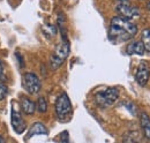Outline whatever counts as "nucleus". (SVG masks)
I'll list each match as a JSON object with an SVG mask.
<instances>
[{"label":"nucleus","instance_id":"f257e3e1","mask_svg":"<svg viewBox=\"0 0 150 143\" xmlns=\"http://www.w3.org/2000/svg\"><path fill=\"white\" fill-rule=\"evenodd\" d=\"M137 34V27L127 18L121 16H114L111 20L109 29V39L114 43H124L132 39Z\"/></svg>","mask_w":150,"mask_h":143},{"label":"nucleus","instance_id":"f03ea898","mask_svg":"<svg viewBox=\"0 0 150 143\" xmlns=\"http://www.w3.org/2000/svg\"><path fill=\"white\" fill-rule=\"evenodd\" d=\"M62 43H60L57 49L54 50L53 54L50 58V65L53 71L58 69L65 61V59L69 54V42L67 38H62Z\"/></svg>","mask_w":150,"mask_h":143},{"label":"nucleus","instance_id":"7ed1b4c3","mask_svg":"<svg viewBox=\"0 0 150 143\" xmlns=\"http://www.w3.org/2000/svg\"><path fill=\"white\" fill-rule=\"evenodd\" d=\"M118 98H119V90L117 88H108L105 90L98 91L95 95L96 104L103 108L113 105Z\"/></svg>","mask_w":150,"mask_h":143},{"label":"nucleus","instance_id":"20e7f679","mask_svg":"<svg viewBox=\"0 0 150 143\" xmlns=\"http://www.w3.org/2000/svg\"><path fill=\"white\" fill-rule=\"evenodd\" d=\"M56 114L59 120H64L72 113V103L66 92H62L56 101Z\"/></svg>","mask_w":150,"mask_h":143},{"label":"nucleus","instance_id":"39448f33","mask_svg":"<svg viewBox=\"0 0 150 143\" xmlns=\"http://www.w3.org/2000/svg\"><path fill=\"white\" fill-rule=\"evenodd\" d=\"M22 87L30 95H36L40 91L42 83L35 73H25L22 77Z\"/></svg>","mask_w":150,"mask_h":143},{"label":"nucleus","instance_id":"423d86ee","mask_svg":"<svg viewBox=\"0 0 150 143\" xmlns=\"http://www.w3.org/2000/svg\"><path fill=\"white\" fill-rule=\"evenodd\" d=\"M149 79H150V65L147 61L142 60L139 64V66H137V69H136V73H135V80H136V82L141 87H144L149 82Z\"/></svg>","mask_w":150,"mask_h":143},{"label":"nucleus","instance_id":"0eeeda50","mask_svg":"<svg viewBox=\"0 0 150 143\" xmlns=\"http://www.w3.org/2000/svg\"><path fill=\"white\" fill-rule=\"evenodd\" d=\"M117 12L120 14V16L124 18H127L131 21L132 18H139L140 16V11L137 7L132 6L131 4H118L115 7Z\"/></svg>","mask_w":150,"mask_h":143},{"label":"nucleus","instance_id":"6e6552de","mask_svg":"<svg viewBox=\"0 0 150 143\" xmlns=\"http://www.w3.org/2000/svg\"><path fill=\"white\" fill-rule=\"evenodd\" d=\"M11 121H12L13 129L18 134H22L27 129V124L23 120V118L21 117V113H20L19 111L14 110V107L12 108V112H11Z\"/></svg>","mask_w":150,"mask_h":143},{"label":"nucleus","instance_id":"1a4fd4ad","mask_svg":"<svg viewBox=\"0 0 150 143\" xmlns=\"http://www.w3.org/2000/svg\"><path fill=\"white\" fill-rule=\"evenodd\" d=\"M21 110L23 111V113L31 115L36 111V103L33 102L29 97L23 96V97H21Z\"/></svg>","mask_w":150,"mask_h":143},{"label":"nucleus","instance_id":"9d476101","mask_svg":"<svg viewBox=\"0 0 150 143\" xmlns=\"http://www.w3.org/2000/svg\"><path fill=\"white\" fill-rule=\"evenodd\" d=\"M127 54H139V55H143L146 52V49H144V45L141 40H137V42H133L131 44H128L127 49Z\"/></svg>","mask_w":150,"mask_h":143},{"label":"nucleus","instance_id":"9b49d317","mask_svg":"<svg viewBox=\"0 0 150 143\" xmlns=\"http://www.w3.org/2000/svg\"><path fill=\"white\" fill-rule=\"evenodd\" d=\"M47 133H49V130L46 129V127L43 125L42 122H36V124H34V125L31 126L27 137L30 139V137H33L35 135H47Z\"/></svg>","mask_w":150,"mask_h":143},{"label":"nucleus","instance_id":"f8f14e48","mask_svg":"<svg viewBox=\"0 0 150 143\" xmlns=\"http://www.w3.org/2000/svg\"><path fill=\"white\" fill-rule=\"evenodd\" d=\"M140 122H141V127L144 132V135L146 137L150 140V118L149 115L144 112L141 113V117H140Z\"/></svg>","mask_w":150,"mask_h":143},{"label":"nucleus","instance_id":"ddd939ff","mask_svg":"<svg viewBox=\"0 0 150 143\" xmlns=\"http://www.w3.org/2000/svg\"><path fill=\"white\" fill-rule=\"evenodd\" d=\"M144 45L146 51L150 52V29H144L142 31V40H141Z\"/></svg>","mask_w":150,"mask_h":143},{"label":"nucleus","instance_id":"4468645a","mask_svg":"<svg viewBox=\"0 0 150 143\" xmlns=\"http://www.w3.org/2000/svg\"><path fill=\"white\" fill-rule=\"evenodd\" d=\"M36 110L40 113H45L47 111V102L44 97H39L36 103Z\"/></svg>","mask_w":150,"mask_h":143},{"label":"nucleus","instance_id":"2eb2a0df","mask_svg":"<svg viewBox=\"0 0 150 143\" xmlns=\"http://www.w3.org/2000/svg\"><path fill=\"white\" fill-rule=\"evenodd\" d=\"M8 93V88L4 83H0V101H4Z\"/></svg>","mask_w":150,"mask_h":143},{"label":"nucleus","instance_id":"dca6fc26","mask_svg":"<svg viewBox=\"0 0 150 143\" xmlns=\"http://www.w3.org/2000/svg\"><path fill=\"white\" fill-rule=\"evenodd\" d=\"M122 143H137V142L134 140V136H133L132 134H126V135L124 136Z\"/></svg>","mask_w":150,"mask_h":143},{"label":"nucleus","instance_id":"f3484780","mask_svg":"<svg viewBox=\"0 0 150 143\" xmlns=\"http://www.w3.org/2000/svg\"><path fill=\"white\" fill-rule=\"evenodd\" d=\"M2 77H4V65L0 60V80H2Z\"/></svg>","mask_w":150,"mask_h":143},{"label":"nucleus","instance_id":"a211bd4d","mask_svg":"<svg viewBox=\"0 0 150 143\" xmlns=\"http://www.w3.org/2000/svg\"><path fill=\"white\" fill-rule=\"evenodd\" d=\"M119 4H131L129 0H118Z\"/></svg>","mask_w":150,"mask_h":143},{"label":"nucleus","instance_id":"6ab92c4d","mask_svg":"<svg viewBox=\"0 0 150 143\" xmlns=\"http://www.w3.org/2000/svg\"><path fill=\"white\" fill-rule=\"evenodd\" d=\"M0 143H5V139H4L1 135H0Z\"/></svg>","mask_w":150,"mask_h":143},{"label":"nucleus","instance_id":"aec40b11","mask_svg":"<svg viewBox=\"0 0 150 143\" xmlns=\"http://www.w3.org/2000/svg\"><path fill=\"white\" fill-rule=\"evenodd\" d=\"M147 7H148V9H149V11H150V1H149V2H148V5H147Z\"/></svg>","mask_w":150,"mask_h":143}]
</instances>
